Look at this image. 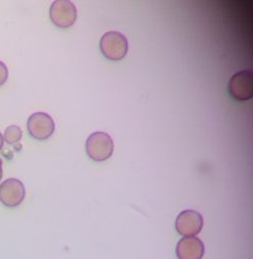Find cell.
<instances>
[{"instance_id":"obj_3","label":"cell","mask_w":253,"mask_h":259,"mask_svg":"<svg viewBox=\"0 0 253 259\" xmlns=\"http://www.w3.org/2000/svg\"><path fill=\"white\" fill-rule=\"evenodd\" d=\"M252 71L245 69L235 73L228 82V91L237 100H247L253 94Z\"/></svg>"},{"instance_id":"obj_4","label":"cell","mask_w":253,"mask_h":259,"mask_svg":"<svg viewBox=\"0 0 253 259\" xmlns=\"http://www.w3.org/2000/svg\"><path fill=\"white\" fill-rule=\"evenodd\" d=\"M77 16L75 4L70 0H55L50 7V17L52 21L60 27L71 26Z\"/></svg>"},{"instance_id":"obj_8","label":"cell","mask_w":253,"mask_h":259,"mask_svg":"<svg viewBox=\"0 0 253 259\" xmlns=\"http://www.w3.org/2000/svg\"><path fill=\"white\" fill-rule=\"evenodd\" d=\"M204 254L202 241L195 237H183L176 245V256L178 259H201Z\"/></svg>"},{"instance_id":"obj_1","label":"cell","mask_w":253,"mask_h":259,"mask_svg":"<svg viewBox=\"0 0 253 259\" xmlns=\"http://www.w3.org/2000/svg\"><path fill=\"white\" fill-rule=\"evenodd\" d=\"M100 50L107 59L120 60L128 53V38L119 31H107L100 38Z\"/></svg>"},{"instance_id":"obj_10","label":"cell","mask_w":253,"mask_h":259,"mask_svg":"<svg viewBox=\"0 0 253 259\" xmlns=\"http://www.w3.org/2000/svg\"><path fill=\"white\" fill-rule=\"evenodd\" d=\"M8 78V69L6 65L0 61V85L4 84Z\"/></svg>"},{"instance_id":"obj_11","label":"cell","mask_w":253,"mask_h":259,"mask_svg":"<svg viewBox=\"0 0 253 259\" xmlns=\"http://www.w3.org/2000/svg\"><path fill=\"white\" fill-rule=\"evenodd\" d=\"M2 174H3V170H2V160L0 158V180L2 178Z\"/></svg>"},{"instance_id":"obj_9","label":"cell","mask_w":253,"mask_h":259,"mask_svg":"<svg viewBox=\"0 0 253 259\" xmlns=\"http://www.w3.org/2000/svg\"><path fill=\"white\" fill-rule=\"evenodd\" d=\"M21 138H22V131L16 124H10L4 131L3 140H5L8 144L17 143L18 141H20Z\"/></svg>"},{"instance_id":"obj_2","label":"cell","mask_w":253,"mask_h":259,"mask_svg":"<svg viewBox=\"0 0 253 259\" xmlns=\"http://www.w3.org/2000/svg\"><path fill=\"white\" fill-rule=\"evenodd\" d=\"M86 151L95 161L106 160L113 152V141L105 132H94L86 140Z\"/></svg>"},{"instance_id":"obj_12","label":"cell","mask_w":253,"mask_h":259,"mask_svg":"<svg viewBox=\"0 0 253 259\" xmlns=\"http://www.w3.org/2000/svg\"><path fill=\"white\" fill-rule=\"evenodd\" d=\"M3 136H2V134L0 133V150H1V148H2V146H3Z\"/></svg>"},{"instance_id":"obj_7","label":"cell","mask_w":253,"mask_h":259,"mask_svg":"<svg viewBox=\"0 0 253 259\" xmlns=\"http://www.w3.org/2000/svg\"><path fill=\"white\" fill-rule=\"evenodd\" d=\"M25 196V187L17 178H7L0 183V201L9 207L17 206Z\"/></svg>"},{"instance_id":"obj_6","label":"cell","mask_w":253,"mask_h":259,"mask_svg":"<svg viewBox=\"0 0 253 259\" xmlns=\"http://www.w3.org/2000/svg\"><path fill=\"white\" fill-rule=\"evenodd\" d=\"M27 130L34 139L45 140L54 133L55 121L49 113L36 111L27 118Z\"/></svg>"},{"instance_id":"obj_5","label":"cell","mask_w":253,"mask_h":259,"mask_svg":"<svg viewBox=\"0 0 253 259\" xmlns=\"http://www.w3.org/2000/svg\"><path fill=\"white\" fill-rule=\"evenodd\" d=\"M203 226L202 215L194 209H184L175 220V229L183 237L197 235Z\"/></svg>"}]
</instances>
